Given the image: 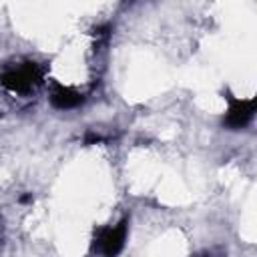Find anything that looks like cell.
<instances>
[{
    "mask_svg": "<svg viewBox=\"0 0 257 257\" xmlns=\"http://www.w3.org/2000/svg\"><path fill=\"white\" fill-rule=\"evenodd\" d=\"M50 102H52V106H56V108H60V110H66V108H74V106H78V104L82 102V96H80L74 88L56 84V86L52 88Z\"/></svg>",
    "mask_w": 257,
    "mask_h": 257,
    "instance_id": "4",
    "label": "cell"
},
{
    "mask_svg": "<svg viewBox=\"0 0 257 257\" xmlns=\"http://www.w3.org/2000/svg\"><path fill=\"white\" fill-rule=\"evenodd\" d=\"M40 80H42V72H40L38 64H34V62H24L16 68H8L0 76L2 86H6L12 92H28Z\"/></svg>",
    "mask_w": 257,
    "mask_h": 257,
    "instance_id": "1",
    "label": "cell"
},
{
    "mask_svg": "<svg viewBox=\"0 0 257 257\" xmlns=\"http://www.w3.org/2000/svg\"><path fill=\"white\" fill-rule=\"evenodd\" d=\"M126 241V219H122L120 223H116L112 229L104 231L100 237V251L104 257H116Z\"/></svg>",
    "mask_w": 257,
    "mask_h": 257,
    "instance_id": "3",
    "label": "cell"
},
{
    "mask_svg": "<svg viewBox=\"0 0 257 257\" xmlns=\"http://www.w3.org/2000/svg\"><path fill=\"white\" fill-rule=\"evenodd\" d=\"M255 114V100L249 98V100H231V106L225 114V126L237 131V128H243L251 122Z\"/></svg>",
    "mask_w": 257,
    "mask_h": 257,
    "instance_id": "2",
    "label": "cell"
}]
</instances>
